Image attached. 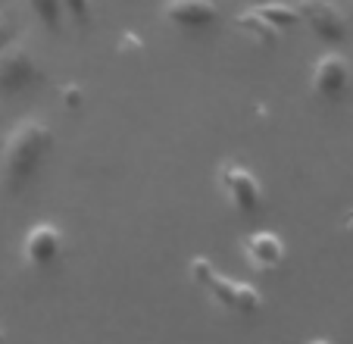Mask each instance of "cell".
<instances>
[{
	"label": "cell",
	"mask_w": 353,
	"mask_h": 344,
	"mask_svg": "<svg viewBox=\"0 0 353 344\" xmlns=\"http://www.w3.org/2000/svg\"><path fill=\"white\" fill-rule=\"evenodd\" d=\"M163 19L179 32H203V28L216 26L219 7H216V0H166Z\"/></svg>",
	"instance_id": "obj_8"
},
{
	"label": "cell",
	"mask_w": 353,
	"mask_h": 344,
	"mask_svg": "<svg viewBox=\"0 0 353 344\" xmlns=\"http://www.w3.org/2000/svg\"><path fill=\"white\" fill-rule=\"evenodd\" d=\"M3 335H7V332H3V325H0V338H3Z\"/></svg>",
	"instance_id": "obj_13"
},
{
	"label": "cell",
	"mask_w": 353,
	"mask_h": 344,
	"mask_svg": "<svg viewBox=\"0 0 353 344\" xmlns=\"http://www.w3.org/2000/svg\"><path fill=\"white\" fill-rule=\"evenodd\" d=\"M63 13L75 22H88V16H91V0H63Z\"/></svg>",
	"instance_id": "obj_11"
},
{
	"label": "cell",
	"mask_w": 353,
	"mask_h": 344,
	"mask_svg": "<svg viewBox=\"0 0 353 344\" xmlns=\"http://www.w3.org/2000/svg\"><path fill=\"white\" fill-rule=\"evenodd\" d=\"M297 16L319 41L338 44L347 38V19L334 0H297Z\"/></svg>",
	"instance_id": "obj_6"
},
{
	"label": "cell",
	"mask_w": 353,
	"mask_h": 344,
	"mask_svg": "<svg viewBox=\"0 0 353 344\" xmlns=\"http://www.w3.org/2000/svg\"><path fill=\"white\" fill-rule=\"evenodd\" d=\"M188 276L197 285L200 292L207 294L222 313H232V316H254L263 307V294L256 285L232 278L219 269L210 257H191L188 263Z\"/></svg>",
	"instance_id": "obj_2"
},
{
	"label": "cell",
	"mask_w": 353,
	"mask_h": 344,
	"mask_svg": "<svg viewBox=\"0 0 353 344\" xmlns=\"http://www.w3.org/2000/svg\"><path fill=\"white\" fill-rule=\"evenodd\" d=\"M16 35H19V22H16L13 13H0V50L10 44V41H16Z\"/></svg>",
	"instance_id": "obj_12"
},
{
	"label": "cell",
	"mask_w": 353,
	"mask_h": 344,
	"mask_svg": "<svg viewBox=\"0 0 353 344\" xmlns=\"http://www.w3.org/2000/svg\"><path fill=\"white\" fill-rule=\"evenodd\" d=\"M41 79V69L34 53L22 41H10L0 50V94L3 97H19L28 88H34Z\"/></svg>",
	"instance_id": "obj_4"
},
{
	"label": "cell",
	"mask_w": 353,
	"mask_h": 344,
	"mask_svg": "<svg viewBox=\"0 0 353 344\" xmlns=\"http://www.w3.org/2000/svg\"><path fill=\"white\" fill-rule=\"evenodd\" d=\"M54 151V132L41 120H22L3 141L0 153V185L10 194H19L34 182L44 160Z\"/></svg>",
	"instance_id": "obj_1"
},
{
	"label": "cell",
	"mask_w": 353,
	"mask_h": 344,
	"mask_svg": "<svg viewBox=\"0 0 353 344\" xmlns=\"http://www.w3.org/2000/svg\"><path fill=\"white\" fill-rule=\"evenodd\" d=\"M28 10L34 13V19H41V26L60 28L63 26V0H28Z\"/></svg>",
	"instance_id": "obj_10"
},
{
	"label": "cell",
	"mask_w": 353,
	"mask_h": 344,
	"mask_svg": "<svg viewBox=\"0 0 353 344\" xmlns=\"http://www.w3.org/2000/svg\"><path fill=\"white\" fill-rule=\"evenodd\" d=\"M66 251V238H63V229L57 222H38L32 225L26 235H22V263L32 266V269H50L63 260Z\"/></svg>",
	"instance_id": "obj_5"
},
{
	"label": "cell",
	"mask_w": 353,
	"mask_h": 344,
	"mask_svg": "<svg viewBox=\"0 0 353 344\" xmlns=\"http://www.w3.org/2000/svg\"><path fill=\"white\" fill-rule=\"evenodd\" d=\"M241 251H244V263L256 272H275L285 263V238L269 232V229L247 235Z\"/></svg>",
	"instance_id": "obj_9"
},
{
	"label": "cell",
	"mask_w": 353,
	"mask_h": 344,
	"mask_svg": "<svg viewBox=\"0 0 353 344\" xmlns=\"http://www.w3.org/2000/svg\"><path fill=\"white\" fill-rule=\"evenodd\" d=\"M216 185H219L222 200L238 216H256L266 207V188H263L260 175L238 160H222L216 169Z\"/></svg>",
	"instance_id": "obj_3"
},
{
	"label": "cell",
	"mask_w": 353,
	"mask_h": 344,
	"mask_svg": "<svg viewBox=\"0 0 353 344\" xmlns=\"http://www.w3.org/2000/svg\"><path fill=\"white\" fill-rule=\"evenodd\" d=\"M347 85H350V63L344 53H322L313 63V75H310V91L319 100H338L344 97Z\"/></svg>",
	"instance_id": "obj_7"
},
{
	"label": "cell",
	"mask_w": 353,
	"mask_h": 344,
	"mask_svg": "<svg viewBox=\"0 0 353 344\" xmlns=\"http://www.w3.org/2000/svg\"><path fill=\"white\" fill-rule=\"evenodd\" d=\"M254 3H256V0H254Z\"/></svg>",
	"instance_id": "obj_14"
}]
</instances>
